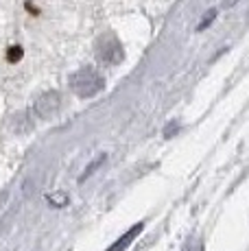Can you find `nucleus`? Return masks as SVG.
I'll return each instance as SVG.
<instances>
[{
    "mask_svg": "<svg viewBox=\"0 0 249 251\" xmlns=\"http://www.w3.org/2000/svg\"><path fill=\"white\" fill-rule=\"evenodd\" d=\"M70 88H73V92L76 96H81V99H92L99 92H103L105 79L94 66H85V68L76 70L75 75L70 76Z\"/></svg>",
    "mask_w": 249,
    "mask_h": 251,
    "instance_id": "1",
    "label": "nucleus"
},
{
    "mask_svg": "<svg viewBox=\"0 0 249 251\" xmlns=\"http://www.w3.org/2000/svg\"><path fill=\"white\" fill-rule=\"evenodd\" d=\"M94 52H97V59L103 66H116L123 61V46L114 35L99 37L97 46H94Z\"/></svg>",
    "mask_w": 249,
    "mask_h": 251,
    "instance_id": "2",
    "label": "nucleus"
},
{
    "mask_svg": "<svg viewBox=\"0 0 249 251\" xmlns=\"http://www.w3.org/2000/svg\"><path fill=\"white\" fill-rule=\"evenodd\" d=\"M59 107H61V96L57 94V92H46L35 103V112L40 114L42 118H52Z\"/></svg>",
    "mask_w": 249,
    "mask_h": 251,
    "instance_id": "3",
    "label": "nucleus"
},
{
    "mask_svg": "<svg viewBox=\"0 0 249 251\" xmlns=\"http://www.w3.org/2000/svg\"><path fill=\"white\" fill-rule=\"evenodd\" d=\"M142 227H145V225H142V223L133 225V227H131V229H127V231H124V234H123V236H121V238H118V240H116V243H114V245H112V247H109L107 251H124V249H127V247H129V245H131V243H133V240H136V238H138V236H140V231H142Z\"/></svg>",
    "mask_w": 249,
    "mask_h": 251,
    "instance_id": "4",
    "label": "nucleus"
},
{
    "mask_svg": "<svg viewBox=\"0 0 249 251\" xmlns=\"http://www.w3.org/2000/svg\"><path fill=\"white\" fill-rule=\"evenodd\" d=\"M20 57H22V48L20 46L9 48V52H7V59L9 61H20Z\"/></svg>",
    "mask_w": 249,
    "mask_h": 251,
    "instance_id": "5",
    "label": "nucleus"
},
{
    "mask_svg": "<svg viewBox=\"0 0 249 251\" xmlns=\"http://www.w3.org/2000/svg\"><path fill=\"white\" fill-rule=\"evenodd\" d=\"M214 18H217V11H214V9H212V11H208V16H205V20H203V22H199L197 31H203V28H208V24L212 22Z\"/></svg>",
    "mask_w": 249,
    "mask_h": 251,
    "instance_id": "6",
    "label": "nucleus"
}]
</instances>
